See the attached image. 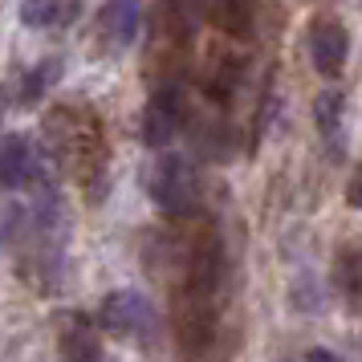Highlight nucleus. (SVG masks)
<instances>
[{
  "mask_svg": "<svg viewBox=\"0 0 362 362\" xmlns=\"http://www.w3.org/2000/svg\"><path fill=\"white\" fill-rule=\"evenodd\" d=\"M151 204L163 216H192L199 208V175L187 155H159L147 175Z\"/></svg>",
  "mask_w": 362,
  "mask_h": 362,
  "instance_id": "f257e3e1",
  "label": "nucleus"
},
{
  "mask_svg": "<svg viewBox=\"0 0 362 362\" xmlns=\"http://www.w3.org/2000/svg\"><path fill=\"white\" fill-rule=\"evenodd\" d=\"M98 322L115 338H147L151 329H155V305L139 289H115L102 301Z\"/></svg>",
  "mask_w": 362,
  "mask_h": 362,
  "instance_id": "f03ea898",
  "label": "nucleus"
},
{
  "mask_svg": "<svg viewBox=\"0 0 362 362\" xmlns=\"http://www.w3.org/2000/svg\"><path fill=\"white\" fill-rule=\"evenodd\" d=\"M183 122H187V98H183L180 86H159L155 94H151L147 110H143V143L147 147H167L175 134L183 131Z\"/></svg>",
  "mask_w": 362,
  "mask_h": 362,
  "instance_id": "7ed1b4c3",
  "label": "nucleus"
},
{
  "mask_svg": "<svg viewBox=\"0 0 362 362\" xmlns=\"http://www.w3.org/2000/svg\"><path fill=\"white\" fill-rule=\"evenodd\" d=\"M41 155L25 134H0V192H21L41 180Z\"/></svg>",
  "mask_w": 362,
  "mask_h": 362,
  "instance_id": "20e7f679",
  "label": "nucleus"
},
{
  "mask_svg": "<svg viewBox=\"0 0 362 362\" xmlns=\"http://www.w3.org/2000/svg\"><path fill=\"white\" fill-rule=\"evenodd\" d=\"M310 57H313V69L322 78H338L346 66V29L342 21L334 17H317L310 29Z\"/></svg>",
  "mask_w": 362,
  "mask_h": 362,
  "instance_id": "39448f33",
  "label": "nucleus"
},
{
  "mask_svg": "<svg viewBox=\"0 0 362 362\" xmlns=\"http://www.w3.org/2000/svg\"><path fill=\"white\" fill-rule=\"evenodd\" d=\"M57 350L66 362H98L102 358V334L86 313H69L57 334Z\"/></svg>",
  "mask_w": 362,
  "mask_h": 362,
  "instance_id": "423d86ee",
  "label": "nucleus"
},
{
  "mask_svg": "<svg viewBox=\"0 0 362 362\" xmlns=\"http://www.w3.org/2000/svg\"><path fill=\"white\" fill-rule=\"evenodd\" d=\"M143 13H139V0H106L98 13V29L110 41V49H127L134 37H139Z\"/></svg>",
  "mask_w": 362,
  "mask_h": 362,
  "instance_id": "0eeeda50",
  "label": "nucleus"
},
{
  "mask_svg": "<svg viewBox=\"0 0 362 362\" xmlns=\"http://www.w3.org/2000/svg\"><path fill=\"white\" fill-rule=\"evenodd\" d=\"M82 13V0H21V21L29 29H66Z\"/></svg>",
  "mask_w": 362,
  "mask_h": 362,
  "instance_id": "6e6552de",
  "label": "nucleus"
},
{
  "mask_svg": "<svg viewBox=\"0 0 362 362\" xmlns=\"http://www.w3.org/2000/svg\"><path fill=\"white\" fill-rule=\"evenodd\" d=\"M57 78H62V57H45V62H37V66L21 78L17 102H21V106H33V102H41L53 86H57Z\"/></svg>",
  "mask_w": 362,
  "mask_h": 362,
  "instance_id": "1a4fd4ad",
  "label": "nucleus"
},
{
  "mask_svg": "<svg viewBox=\"0 0 362 362\" xmlns=\"http://www.w3.org/2000/svg\"><path fill=\"white\" fill-rule=\"evenodd\" d=\"M212 21L228 33H248L252 17H257V0H208Z\"/></svg>",
  "mask_w": 362,
  "mask_h": 362,
  "instance_id": "9d476101",
  "label": "nucleus"
},
{
  "mask_svg": "<svg viewBox=\"0 0 362 362\" xmlns=\"http://www.w3.org/2000/svg\"><path fill=\"white\" fill-rule=\"evenodd\" d=\"M317 127H322L326 139L338 134V127H342V94H338V90H326V94L317 98Z\"/></svg>",
  "mask_w": 362,
  "mask_h": 362,
  "instance_id": "9b49d317",
  "label": "nucleus"
},
{
  "mask_svg": "<svg viewBox=\"0 0 362 362\" xmlns=\"http://www.w3.org/2000/svg\"><path fill=\"white\" fill-rule=\"evenodd\" d=\"M334 277H338V285H342V293L354 301L358 297V252L350 248V252H342V261H338V269H334Z\"/></svg>",
  "mask_w": 362,
  "mask_h": 362,
  "instance_id": "f8f14e48",
  "label": "nucleus"
},
{
  "mask_svg": "<svg viewBox=\"0 0 362 362\" xmlns=\"http://www.w3.org/2000/svg\"><path fill=\"white\" fill-rule=\"evenodd\" d=\"M305 362H342L334 350H326V346H313L310 354H305Z\"/></svg>",
  "mask_w": 362,
  "mask_h": 362,
  "instance_id": "ddd939ff",
  "label": "nucleus"
}]
</instances>
